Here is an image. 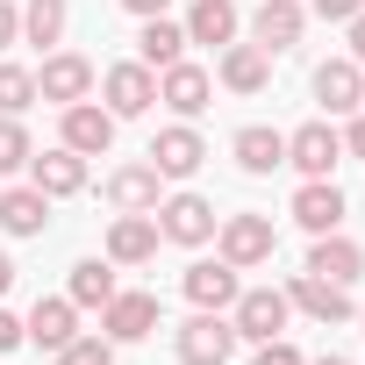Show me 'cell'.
Listing matches in <instances>:
<instances>
[{"mask_svg":"<svg viewBox=\"0 0 365 365\" xmlns=\"http://www.w3.org/2000/svg\"><path fill=\"white\" fill-rule=\"evenodd\" d=\"M287 315H294L287 287H244V294L230 301V329H237V344H272V336H287Z\"/></svg>","mask_w":365,"mask_h":365,"instance_id":"6da1fadb","label":"cell"},{"mask_svg":"<svg viewBox=\"0 0 365 365\" xmlns=\"http://www.w3.org/2000/svg\"><path fill=\"white\" fill-rule=\"evenodd\" d=\"M150 215H158V237H165V244H208L215 222H222L215 201H201V194H172V201H158Z\"/></svg>","mask_w":365,"mask_h":365,"instance_id":"7a4b0ae2","label":"cell"},{"mask_svg":"<svg viewBox=\"0 0 365 365\" xmlns=\"http://www.w3.org/2000/svg\"><path fill=\"white\" fill-rule=\"evenodd\" d=\"M230 351H237V329L215 308H201L187 329H179V365H230Z\"/></svg>","mask_w":365,"mask_h":365,"instance_id":"3957f363","label":"cell"},{"mask_svg":"<svg viewBox=\"0 0 365 365\" xmlns=\"http://www.w3.org/2000/svg\"><path fill=\"white\" fill-rule=\"evenodd\" d=\"M336 158H344V136H336L329 122H301V129L287 136V165H294L301 179H329Z\"/></svg>","mask_w":365,"mask_h":365,"instance_id":"277c9868","label":"cell"},{"mask_svg":"<svg viewBox=\"0 0 365 365\" xmlns=\"http://www.w3.org/2000/svg\"><path fill=\"white\" fill-rule=\"evenodd\" d=\"M215 237H222V258H230L237 272H251V265L272 258V215H222Z\"/></svg>","mask_w":365,"mask_h":365,"instance_id":"5b68a950","label":"cell"},{"mask_svg":"<svg viewBox=\"0 0 365 365\" xmlns=\"http://www.w3.org/2000/svg\"><path fill=\"white\" fill-rule=\"evenodd\" d=\"M101 93H108V115L115 122H129V115H150V101H158V72L136 58V65H115L108 79H101Z\"/></svg>","mask_w":365,"mask_h":365,"instance_id":"8992f818","label":"cell"},{"mask_svg":"<svg viewBox=\"0 0 365 365\" xmlns=\"http://www.w3.org/2000/svg\"><path fill=\"white\" fill-rule=\"evenodd\" d=\"M29 187L36 194H51V201H65V194H79L86 187V158L79 150H29Z\"/></svg>","mask_w":365,"mask_h":365,"instance_id":"52a82bcc","label":"cell"},{"mask_svg":"<svg viewBox=\"0 0 365 365\" xmlns=\"http://www.w3.org/2000/svg\"><path fill=\"white\" fill-rule=\"evenodd\" d=\"M294 222H301L308 237L344 230V187H336V179H301V194H294Z\"/></svg>","mask_w":365,"mask_h":365,"instance_id":"ba28073f","label":"cell"},{"mask_svg":"<svg viewBox=\"0 0 365 365\" xmlns=\"http://www.w3.org/2000/svg\"><path fill=\"white\" fill-rule=\"evenodd\" d=\"M108 143H115V115H108L101 101H72V108H65V150L108 158Z\"/></svg>","mask_w":365,"mask_h":365,"instance_id":"9c48e42d","label":"cell"},{"mask_svg":"<svg viewBox=\"0 0 365 365\" xmlns=\"http://www.w3.org/2000/svg\"><path fill=\"white\" fill-rule=\"evenodd\" d=\"M101 329H108V344H143L158 329V294H115L101 308Z\"/></svg>","mask_w":365,"mask_h":365,"instance_id":"30bf717a","label":"cell"},{"mask_svg":"<svg viewBox=\"0 0 365 365\" xmlns=\"http://www.w3.org/2000/svg\"><path fill=\"white\" fill-rule=\"evenodd\" d=\"M36 93H43V101H58V108H72V101H86V93H93V65H86V58H72V51H58V58H43Z\"/></svg>","mask_w":365,"mask_h":365,"instance_id":"8fae6325","label":"cell"},{"mask_svg":"<svg viewBox=\"0 0 365 365\" xmlns=\"http://www.w3.org/2000/svg\"><path fill=\"white\" fill-rule=\"evenodd\" d=\"M315 101H322L329 115H358V108H365V72H358V58H329V65L315 72Z\"/></svg>","mask_w":365,"mask_h":365,"instance_id":"7c38bea8","label":"cell"},{"mask_svg":"<svg viewBox=\"0 0 365 365\" xmlns=\"http://www.w3.org/2000/svg\"><path fill=\"white\" fill-rule=\"evenodd\" d=\"M237 294H244V279H237V265H230V258H215V265H208V258H201V265H187V301H194V308L230 315V301H237Z\"/></svg>","mask_w":365,"mask_h":365,"instance_id":"4fadbf2b","label":"cell"},{"mask_svg":"<svg viewBox=\"0 0 365 365\" xmlns=\"http://www.w3.org/2000/svg\"><path fill=\"white\" fill-rule=\"evenodd\" d=\"M287 301H294L301 315H315V322H351V315H358V308H351V287H329V279H315V272H294Z\"/></svg>","mask_w":365,"mask_h":365,"instance_id":"5bb4252c","label":"cell"},{"mask_svg":"<svg viewBox=\"0 0 365 365\" xmlns=\"http://www.w3.org/2000/svg\"><path fill=\"white\" fill-rule=\"evenodd\" d=\"M201 158H208V143L179 122V129H158V143H150V165H158V179H194L201 172Z\"/></svg>","mask_w":365,"mask_h":365,"instance_id":"9a60e30c","label":"cell"},{"mask_svg":"<svg viewBox=\"0 0 365 365\" xmlns=\"http://www.w3.org/2000/svg\"><path fill=\"white\" fill-rule=\"evenodd\" d=\"M301 29H308V8H301V0H265V8L251 15L258 51H294V43H301Z\"/></svg>","mask_w":365,"mask_h":365,"instance_id":"2e32d148","label":"cell"},{"mask_svg":"<svg viewBox=\"0 0 365 365\" xmlns=\"http://www.w3.org/2000/svg\"><path fill=\"white\" fill-rule=\"evenodd\" d=\"M158 215H122L115 230H108V265H150L158 258Z\"/></svg>","mask_w":365,"mask_h":365,"instance_id":"e0dca14e","label":"cell"},{"mask_svg":"<svg viewBox=\"0 0 365 365\" xmlns=\"http://www.w3.org/2000/svg\"><path fill=\"white\" fill-rule=\"evenodd\" d=\"M208 93H215V79H208L201 65H187V58L165 65V79H158V101H165L172 115H201V108H208Z\"/></svg>","mask_w":365,"mask_h":365,"instance_id":"ac0fdd59","label":"cell"},{"mask_svg":"<svg viewBox=\"0 0 365 365\" xmlns=\"http://www.w3.org/2000/svg\"><path fill=\"white\" fill-rule=\"evenodd\" d=\"M308 272H315V279H329V287H351V279L365 272V251H358L351 237H336V230H329V237H315Z\"/></svg>","mask_w":365,"mask_h":365,"instance_id":"d6986e66","label":"cell"},{"mask_svg":"<svg viewBox=\"0 0 365 365\" xmlns=\"http://www.w3.org/2000/svg\"><path fill=\"white\" fill-rule=\"evenodd\" d=\"M158 187H165V179H158V165H122V172L108 179V201H115L122 215H150V208L165 201Z\"/></svg>","mask_w":365,"mask_h":365,"instance_id":"ffe728a7","label":"cell"},{"mask_svg":"<svg viewBox=\"0 0 365 365\" xmlns=\"http://www.w3.org/2000/svg\"><path fill=\"white\" fill-rule=\"evenodd\" d=\"M22 336H36L43 351H65V344L79 336V308H72V294H65V301H36L29 322H22Z\"/></svg>","mask_w":365,"mask_h":365,"instance_id":"44dd1931","label":"cell"},{"mask_svg":"<svg viewBox=\"0 0 365 365\" xmlns=\"http://www.w3.org/2000/svg\"><path fill=\"white\" fill-rule=\"evenodd\" d=\"M43 222H51V194H36V187H8L0 194V230L8 237H43Z\"/></svg>","mask_w":365,"mask_h":365,"instance_id":"7402d4cb","label":"cell"},{"mask_svg":"<svg viewBox=\"0 0 365 365\" xmlns=\"http://www.w3.org/2000/svg\"><path fill=\"white\" fill-rule=\"evenodd\" d=\"M265 79H272V51H258V43H230L222 51V86L230 93H265Z\"/></svg>","mask_w":365,"mask_h":365,"instance_id":"603a6c76","label":"cell"},{"mask_svg":"<svg viewBox=\"0 0 365 365\" xmlns=\"http://www.w3.org/2000/svg\"><path fill=\"white\" fill-rule=\"evenodd\" d=\"M136 58H143L150 72L179 65V58H187V29H179V22H165V15H143V36H136Z\"/></svg>","mask_w":365,"mask_h":365,"instance_id":"cb8c5ba5","label":"cell"},{"mask_svg":"<svg viewBox=\"0 0 365 365\" xmlns=\"http://www.w3.org/2000/svg\"><path fill=\"white\" fill-rule=\"evenodd\" d=\"M237 165L244 172H272V165H287V136L279 129H265V122H251V129H237Z\"/></svg>","mask_w":365,"mask_h":365,"instance_id":"d4e9b609","label":"cell"},{"mask_svg":"<svg viewBox=\"0 0 365 365\" xmlns=\"http://www.w3.org/2000/svg\"><path fill=\"white\" fill-rule=\"evenodd\" d=\"M179 29H187V43H230L237 36V0H194V15Z\"/></svg>","mask_w":365,"mask_h":365,"instance_id":"484cf974","label":"cell"},{"mask_svg":"<svg viewBox=\"0 0 365 365\" xmlns=\"http://www.w3.org/2000/svg\"><path fill=\"white\" fill-rule=\"evenodd\" d=\"M115 301V272L101 258H79L72 265V308H108Z\"/></svg>","mask_w":365,"mask_h":365,"instance_id":"4316f807","label":"cell"},{"mask_svg":"<svg viewBox=\"0 0 365 365\" xmlns=\"http://www.w3.org/2000/svg\"><path fill=\"white\" fill-rule=\"evenodd\" d=\"M22 36L29 43H58L65 36V0H29L22 8Z\"/></svg>","mask_w":365,"mask_h":365,"instance_id":"83f0119b","label":"cell"},{"mask_svg":"<svg viewBox=\"0 0 365 365\" xmlns=\"http://www.w3.org/2000/svg\"><path fill=\"white\" fill-rule=\"evenodd\" d=\"M36 101V72L29 65H0V115H22Z\"/></svg>","mask_w":365,"mask_h":365,"instance_id":"f1b7e54d","label":"cell"},{"mask_svg":"<svg viewBox=\"0 0 365 365\" xmlns=\"http://www.w3.org/2000/svg\"><path fill=\"white\" fill-rule=\"evenodd\" d=\"M29 150H36V143H29V129H22L15 115H0V172H22V165H29Z\"/></svg>","mask_w":365,"mask_h":365,"instance_id":"f546056e","label":"cell"},{"mask_svg":"<svg viewBox=\"0 0 365 365\" xmlns=\"http://www.w3.org/2000/svg\"><path fill=\"white\" fill-rule=\"evenodd\" d=\"M58 365H115V344H108V336H72V344L58 351Z\"/></svg>","mask_w":365,"mask_h":365,"instance_id":"4dcf8cb0","label":"cell"},{"mask_svg":"<svg viewBox=\"0 0 365 365\" xmlns=\"http://www.w3.org/2000/svg\"><path fill=\"white\" fill-rule=\"evenodd\" d=\"M251 365H308V358H301L287 336H272V344H258V358H251Z\"/></svg>","mask_w":365,"mask_h":365,"instance_id":"1f68e13d","label":"cell"},{"mask_svg":"<svg viewBox=\"0 0 365 365\" xmlns=\"http://www.w3.org/2000/svg\"><path fill=\"white\" fill-rule=\"evenodd\" d=\"M308 8H315L322 22H351V15H365V0H308Z\"/></svg>","mask_w":365,"mask_h":365,"instance_id":"d6a6232c","label":"cell"},{"mask_svg":"<svg viewBox=\"0 0 365 365\" xmlns=\"http://www.w3.org/2000/svg\"><path fill=\"white\" fill-rule=\"evenodd\" d=\"M15 43H22V15L0 0V51H15Z\"/></svg>","mask_w":365,"mask_h":365,"instance_id":"836d02e7","label":"cell"},{"mask_svg":"<svg viewBox=\"0 0 365 365\" xmlns=\"http://www.w3.org/2000/svg\"><path fill=\"white\" fill-rule=\"evenodd\" d=\"M344 150L365 165V115H351V129H344Z\"/></svg>","mask_w":365,"mask_h":365,"instance_id":"e575fe53","label":"cell"},{"mask_svg":"<svg viewBox=\"0 0 365 365\" xmlns=\"http://www.w3.org/2000/svg\"><path fill=\"white\" fill-rule=\"evenodd\" d=\"M15 344H22V315L0 308V351H15Z\"/></svg>","mask_w":365,"mask_h":365,"instance_id":"d590c367","label":"cell"},{"mask_svg":"<svg viewBox=\"0 0 365 365\" xmlns=\"http://www.w3.org/2000/svg\"><path fill=\"white\" fill-rule=\"evenodd\" d=\"M344 29H351V58H358V65H365V15H351V22H344Z\"/></svg>","mask_w":365,"mask_h":365,"instance_id":"8d00e7d4","label":"cell"},{"mask_svg":"<svg viewBox=\"0 0 365 365\" xmlns=\"http://www.w3.org/2000/svg\"><path fill=\"white\" fill-rule=\"evenodd\" d=\"M8 287H15V258L0 251V301H8Z\"/></svg>","mask_w":365,"mask_h":365,"instance_id":"74e56055","label":"cell"},{"mask_svg":"<svg viewBox=\"0 0 365 365\" xmlns=\"http://www.w3.org/2000/svg\"><path fill=\"white\" fill-rule=\"evenodd\" d=\"M129 15H165V0H122Z\"/></svg>","mask_w":365,"mask_h":365,"instance_id":"f35d334b","label":"cell"},{"mask_svg":"<svg viewBox=\"0 0 365 365\" xmlns=\"http://www.w3.org/2000/svg\"><path fill=\"white\" fill-rule=\"evenodd\" d=\"M308 365H351V358H336V351H329V358H308Z\"/></svg>","mask_w":365,"mask_h":365,"instance_id":"ab89813d","label":"cell"}]
</instances>
